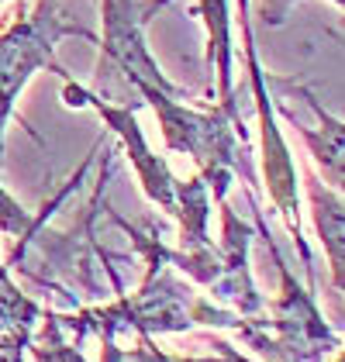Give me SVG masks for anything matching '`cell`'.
I'll return each mask as SVG.
<instances>
[{"label": "cell", "mask_w": 345, "mask_h": 362, "mask_svg": "<svg viewBox=\"0 0 345 362\" xmlns=\"http://www.w3.org/2000/svg\"><path fill=\"white\" fill-rule=\"evenodd\" d=\"M62 97L66 104L73 107H93V111L104 117V124L115 132L117 139L124 141L128 148V159L142 180L145 194L152 204H159L166 214L180 218V238H183V255H194V259H204V255H214V245L207 242V218H211V194L204 187L201 176L194 180H176L170 173V166L145 145L142 124L135 111L142 107V100H131V104H107L100 93H90L83 86L69 83L62 86Z\"/></svg>", "instance_id": "obj_1"}, {"label": "cell", "mask_w": 345, "mask_h": 362, "mask_svg": "<svg viewBox=\"0 0 345 362\" xmlns=\"http://www.w3.org/2000/svg\"><path fill=\"white\" fill-rule=\"evenodd\" d=\"M142 100H148L159 114L166 145L172 152H187L197 163L204 187L214 194L218 204L228 197L231 173H238L245 187L256 190V169L249 159V132L238 111H228L221 104L211 111H194L159 90L142 93Z\"/></svg>", "instance_id": "obj_2"}, {"label": "cell", "mask_w": 345, "mask_h": 362, "mask_svg": "<svg viewBox=\"0 0 345 362\" xmlns=\"http://www.w3.org/2000/svg\"><path fill=\"white\" fill-rule=\"evenodd\" d=\"M252 207H256V221L262 238H266V249H269L276 269H280V300L273 304V310L262 321H245L242 317L238 334L269 362H321L328 352H339V334L324 325L311 293L293 279L287 262L280 259V252H276L266 224H262L259 204H252Z\"/></svg>", "instance_id": "obj_3"}, {"label": "cell", "mask_w": 345, "mask_h": 362, "mask_svg": "<svg viewBox=\"0 0 345 362\" xmlns=\"http://www.w3.org/2000/svg\"><path fill=\"white\" fill-rule=\"evenodd\" d=\"M62 35L93 38V31L86 25H80L76 18H69L59 7V0H38L31 18L18 14V21L0 35V152H4V128L11 121L14 100L25 90L28 76L38 66H52L56 73H62V66L52 62L56 42Z\"/></svg>", "instance_id": "obj_4"}, {"label": "cell", "mask_w": 345, "mask_h": 362, "mask_svg": "<svg viewBox=\"0 0 345 362\" xmlns=\"http://www.w3.org/2000/svg\"><path fill=\"white\" fill-rule=\"evenodd\" d=\"M104 4V56L111 73H117L139 97L148 90H159L166 97H190L187 90L166 80L159 62L145 49L142 28L145 21L166 4V0H100Z\"/></svg>", "instance_id": "obj_5"}, {"label": "cell", "mask_w": 345, "mask_h": 362, "mask_svg": "<svg viewBox=\"0 0 345 362\" xmlns=\"http://www.w3.org/2000/svg\"><path fill=\"white\" fill-rule=\"evenodd\" d=\"M245 52H249V76H252V93H256V111H259V128H262V173H266V187H269V200L276 204V211L283 214L287 221L290 238L297 242L300 249V259L311 273V252L304 245V235H300V200H297V166L290 159L287 145H283V135L276 128V114H273V104H269V93H266V73L259 69L256 62V49H252V38H249V28H245Z\"/></svg>", "instance_id": "obj_6"}, {"label": "cell", "mask_w": 345, "mask_h": 362, "mask_svg": "<svg viewBox=\"0 0 345 362\" xmlns=\"http://www.w3.org/2000/svg\"><path fill=\"white\" fill-rule=\"evenodd\" d=\"M221 221H225V231H221V276L211 286L214 297L221 300H231V304L242 310V317H252L262 310V297L256 293L252 279H249V245H252V228L242 221L235 211H231L228 200H221Z\"/></svg>", "instance_id": "obj_7"}, {"label": "cell", "mask_w": 345, "mask_h": 362, "mask_svg": "<svg viewBox=\"0 0 345 362\" xmlns=\"http://www.w3.org/2000/svg\"><path fill=\"white\" fill-rule=\"evenodd\" d=\"M308 190H311V204H315V224L321 235V245L328 252V266H332V279H335V293H342V269H345V207L339 190H328L317 176H304Z\"/></svg>", "instance_id": "obj_8"}, {"label": "cell", "mask_w": 345, "mask_h": 362, "mask_svg": "<svg viewBox=\"0 0 345 362\" xmlns=\"http://www.w3.org/2000/svg\"><path fill=\"white\" fill-rule=\"evenodd\" d=\"M304 93V90H300ZM304 100H308V107L317 114V121H321V128H304L297 117H290L293 124H297V135L311 145V152H315V159L324 166V173H328V180H332V190H342V183H345V159H342V121H335L332 114L324 111L321 104H317L311 93H304Z\"/></svg>", "instance_id": "obj_9"}, {"label": "cell", "mask_w": 345, "mask_h": 362, "mask_svg": "<svg viewBox=\"0 0 345 362\" xmlns=\"http://www.w3.org/2000/svg\"><path fill=\"white\" fill-rule=\"evenodd\" d=\"M42 310L21 290L0 297V362H21Z\"/></svg>", "instance_id": "obj_10"}, {"label": "cell", "mask_w": 345, "mask_h": 362, "mask_svg": "<svg viewBox=\"0 0 345 362\" xmlns=\"http://www.w3.org/2000/svg\"><path fill=\"white\" fill-rule=\"evenodd\" d=\"M201 11L207 18V28H211L207 62L218 66V100H221V107L238 111V100H235V90H231V49H228V11H225V0H201Z\"/></svg>", "instance_id": "obj_11"}, {"label": "cell", "mask_w": 345, "mask_h": 362, "mask_svg": "<svg viewBox=\"0 0 345 362\" xmlns=\"http://www.w3.org/2000/svg\"><path fill=\"white\" fill-rule=\"evenodd\" d=\"M45 221V214L31 218L28 211L0 187V235H14V238H31L38 231V224Z\"/></svg>", "instance_id": "obj_12"}, {"label": "cell", "mask_w": 345, "mask_h": 362, "mask_svg": "<svg viewBox=\"0 0 345 362\" xmlns=\"http://www.w3.org/2000/svg\"><path fill=\"white\" fill-rule=\"evenodd\" d=\"M104 362H166V352L152 349V341L142 338V349H131V352H121L115 341L104 345Z\"/></svg>", "instance_id": "obj_13"}, {"label": "cell", "mask_w": 345, "mask_h": 362, "mask_svg": "<svg viewBox=\"0 0 345 362\" xmlns=\"http://www.w3.org/2000/svg\"><path fill=\"white\" fill-rule=\"evenodd\" d=\"M214 349L221 352V359L225 362H252V359H245V356H238V352H235L231 345H225V341H214Z\"/></svg>", "instance_id": "obj_14"}, {"label": "cell", "mask_w": 345, "mask_h": 362, "mask_svg": "<svg viewBox=\"0 0 345 362\" xmlns=\"http://www.w3.org/2000/svg\"><path fill=\"white\" fill-rule=\"evenodd\" d=\"M11 290H18V286H14V283H11V276H7V269H4V266H0V297H7V293H11Z\"/></svg>", "instance_id": "obj_15"}, {"label": "cell", "mask_w": 345, "mask_h": 362, "mask_svg": "<svg viewBox=\"0 0 345 362\" xmlns=\"http://www.w3.org/2000/svg\"><path fill=\"white\" fill-rule=\"evenodd\" d=\"M166 362H218V359H176V356H166ZM225 362V359H221Z\"/></svg>", "instance_id": "obj_16"}, {"label": "cell", "mask_w": 345, "mask_h": 362, "mask_svg": "<svg viewBox=\"0 0 345 362\" xmlns=\"http://www.w3.org/2000/svg\"><path fill=\"white\" fill-rule=\"evenodd\" d=\"M335 4H342V0H335Z\"/></svg>", "instance_id": "obj_17"}]
</instances>
